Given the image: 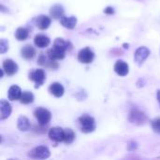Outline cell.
I'll return each mask as SVG.
<instances>
[{
  "label": "cell",
  "instance_id": "obj_15",
  "mask_svg": "<svg viewBox=\"0 0 160 160\" xmlns=\"http://www.w3.org/2000/svg\"><path fill=\"white\" fill-rule=\"evenodd\" d=\"M49 91L55 98H61L65 93V89H64L63 85L61 83H59V82L52 83L50 85V87H49Z\"/></svg>",
  "mask_w": 160,
  "mask_h": 160
},
{
  "label": "cell",
  "instance_id": "obj_24",
  "mask_svg": "<svg viewBox=\"0 0 160 160\" xmlns=\"http://www.w3.org/2000/svg\"><path fill=\"white\" fill-rule=\"evenodd\" d=\"M75 140V133L70 128L65 129V135H64V142L66 144H70Z\"/></svg>",
  "mask_w": 160,
  "mask_h": 160
},
{
  "label": "cell",
  "instance_id": "obj_5",
  "mask_svg": "<svg viewBox=\"0 0 160 160\" xmlns=\"http://www.w3.org/2000/svg\"><path fill=\"white\" fill-rule=\"evenodd\" d=\"M29 80L35 82V88H38L39 86H41L46 79V74L44 72L43 69H33L29 72Z\"/></svg>",
  "mask_w": 160,
  "mask_h": 160
},
{
  "label": "cell",
  "instance_id": "obj_1",
  "mask_svg": "<svg viewBox=\"0 0 160 160\" xmlns=\"http://www.w3.org/2000/svg\"><path fill=\"white\" fill-rule=\"evenodd\" d=\"M72 49V45L68 40H65L64 38H57L52 45V48L47 52V55L52 60H62L66 56L67 51H70Z\"/></svg>",
  "mask_w": 160,
  "mask_h": 160
},
{
  "label": "cell",
  "instance_id": "obj_16",
  "mask_svg": "<svg viewBox=\"0 0 160 160\" xmlns=\"http://www.w3.org/2000/svg\"><path fill=\"white\" fill-rule=\"evenodd\" d=\"M60 23L68 29H73L75 28L77 24V18L75 16H70V17H66L63 16L60 19Z\"/></svg>",
  "mask_w": 160,
  "mask_h": 160
},
{
  "label": "cell",
  "instance_id": "obj_17",
  "mask_svg": "<svg viewBox=\"0 0 160 160\" xmlns=\"http://www.w3.org/2000/svg\"><path fill=\"white\" fill-rule=\"evenodd\" d=\"M22 90L18 85H12L9 87L8 92V98L9 100L11 101H15L20 99L21 96H22Z\"/></svg>",
  "mask_w": 160,
  "mask_h": 160
},
{
  "label": "cell",
  "instance_id": "obj_18",
  "mask_svg": "<svg viewBox=\"0 0 160 160\" xmlns=\"http://www.w3.org/2000/svg\"><path fill=\"white\" fill-rule=\"evenodd\" d=\"M21 55L26 60H31L36 55V50L31 45H25L21 50Z\"/></svg>",
  "mask_w": 160,
  "mask_h": 160
},
{
  "label": "cell",
  "instance_id": "obj_22",
  "mask_svg": "<svg viewBox=\"0 0 160 160\" xmlns=\"http://www.w3.org/2000/svg\"><path fill=\"white\" fill-rule=\"evenodd\" d=\"M20 101H21V103H22L24 105L30 104L34 101V95L29 91H24L22 93V96L20 98Z\"/></svg>",
  "mask_w": 160,
  "mask_h": 160
},
{
  "label": "cell",
  "instance_id": "obj_19",
  "mask_svg": "<svg viewBox=\"0 0 160 160\" xmlns=\"http://www.w3.org/2000/svg\"><path fill=\"white\" fill-rule=\"evenodd\" d=\"M50 38L44 35H37L34 38V43L38 48H45L50 44Z\"/></svg>",
  "mask_w": 160,
  "mask_h": 160
},
{
  "label": "cell",
  "instance_id": "obj_9",
  "mask_svg": "<svg viewBox=\"0 0 160 160\" xmlns=\"http://www.w3.org/2000/svg\"><path fill=\"white\" fill-rule=\"evenodd\" d=\"M146 115L138 110H133L129 114V121L136 125H143L146 122Z\"/></svg>",
  "mask_w": 160,
  "mask_h": 160
},
{
  "label": "cell",
  "instance_id": "obj_11",
  "mask_svg": "<svg viewBox=\"0 0 160 160\" xmlns=\"http://www.w3.org/2000/svg\"><path fill=\"white\" fill-rule=\"evenodd\" d=\"M3 69L8 76H13L18 71V65L11 59H6L3 62Z\"/></svg>",
  "mask_w": 160,
  "mask_h": 160
},
{
  "label": "cell",
  "instance_id": "obj_2",
  "mask_svg": "<svg viewBox=\"0 0 160 160\" xmlns=\"http://www.w3.org/2000/svg\"><path fill=\"white\" fill-rule=\"evenodd\" d=\"M79 124L81 130L83 133H91L96 129V121L90 115H82L79 118Z\"/></svg>",
  "mask_w": 160,
  "mask_h": 160
},
{
  "label": "cell",
  "instance_id": "obj_4",
  "mask_svg": "<svg viewBox=\"0 0 160 160\" xmlns=\"http://www.w3.org/2000/svg\"><path fill=\"white\" fill-rule=\"evenodd\" d=\"M28 156L31 158H35V159H46L51 156V153L47 146L40 145L31 150Z\"/></svg>",
  "mask_w": 160,
  "mask_h": 160
},
{
  "label": "cell",
  "instance_id": "obj_7",
  "mask_svg": "<svg viewBox=\"0 0 160 160\" xmlns=\"http://www.w3.org/2000/svg\"><path fill=\"white\" fill-rule=\"evenodd\" d=\"M150 55V51L148 48L146 47H140L137 49V51L135 52L134 54V60L138 65H142L144 63V61L148 58V56Z\"/></svg>",
  "mask_w": 160,
  "mask_h": 160
},
{
  "label": "cell",
  "instance_id": "obj_26",
  "mask_svg": "<svg viewBox=\"0 0 160 160\" xmlns=\"http://www.w3.org/2000/svg\"><path fill=\"white\" fill-rule=\"evenodd\" d=\"M8 50V43L6 39H1L0 40V52L4 53Z\"/></svg>",
  "mask_w": 160,
  "mask_h": 160
},
{
  "label": "cell",
  "instance_id": "obj_10",
  "mask_svg": "<svg viewBox=\"0 0 160 160\" xmlns=\"http://www.w3.org/2000/svg\"><path fill=\"white\" fill-rule=\"evenodd\" d=\"M38 64L42 66V67H45V68H52V69H56L58 68V64L55 62V60H52L51 59L48 55L45 56L43 53H41L38 59Z\"/></svg>",
  "mask_w": 160,
  "mask_h": 160
},
{
  "label": "cell",
  "instance_id": "obj_13",
  "mask_svg": "<svg viewBox=\"0 0 160 160\" xmlns=\"http://www.w3.org/2000/svg\"><path fill=\"white\" fill-rule=\"evenodd\" d=\"M11 113V106L10 104L7 101L2 99L0 101V119L5 120L7 119Z\"/></svg>",
  "mask_w": 160,
  "mask_h": 160
},
{
  "label": "cell",
  "instance_id": "obj_27",
  "mask_svg": "<svg viewBox=\"0 0 160 160\" xmlns=\"http://www.w3.org/2000/svg\"><path fill=\"white\" fill-rule=\"evenodd\" d=\"M104 12H105L106 14H113V13H114V9H113L112 7H108V8H106L104 9Z\"/></svg>",
  "mask_w": 160,
  "mask_h": 160
},
{
  "label": "cell",
  "instance_id": "obj_23",
  "mask_svg": "<svg viewBox=\"0 0 160 160\" xmlns=\"http://www.w3.org/2000/svg\"><path fill=\"white\" fill-rule=\"evenodd\" d=\"M28 35H29V31L24 27H19L15 32V38L20 41L26 39L28 38Z\"/></svg>",
  "mask_w": 160,
  "mask_h": 160
},
{
  "label": "cell",
  "instance_id": "obj_12",
  "mask_svg": "<svg viewBox=\"0 0 160 160\" xmlns=\"http://www.w3.org/2000/svg\"><path fill=\"white\" fill-rule=\"evenodd\" d=\"M114 71L119 76H126V75H128V73L129 71V67L125 61L118 60L114 65Z\"/></svg>",
  "mask_w": 160,
  "mask_h": 160
},
{
  "label": "cell",
  "instance_id": "obj_6",
  "mask_svg": "<svg viewBox=\"0 0 160 160\" xmlns=\"http://www.w3.org/2000/svg\"><path fill=\"white\" fill-rule=\"evenodd\" d=\"M94 57H95V54H94L93 51L88 47L81 50L78 53V60L82 64L92 63L94 60Z\"/></svg>",
  "mask_w": 160,
  "mask_h": 160
},
{
  "label": "cell",
  "instance_id": "obj_8",
  "mask_svg": "<svg viewBox=\"0 0 160 160\" xmlns=\"http://www.w3.org/2000/svg\"><path fill=\"white\" fill-rule=\"evenodd\" d=\"M64 135H65V129L58 127L52 128L49 131V138L55 142H64Z\"/></svg>",
  "mask_w": 160,
  "mask_h": 160
},
{
  "label": "cell",
  "instance_id": "obj_28",
  "mask_svg": "<svg viewBox=\"0 0 160 160\" xmlns=\"http://www.w3.org/2000/svg\"><path fill=\"white\" fill-rule=\"evenodd\" d=\"M157 98H158V101L160 105V90H158V92H157Z\"/></svg>",
  "mask_w": 160,
  "mask_h": 160
},
{
  "label": "cell",
  "instance_id": "obj_20",
  "mask_svg": "<svg viewBox=\"0 0 160 160\" xmlns=\"http://www.w3.org/2000/svg\"><path fill=\"white\" fill-rule=\"evenodd\" d=\"M50 15L53 19H61L64 16V8L61 5H54L50 9Z\"/></svg>",
  "mask_w": 160,
  "mask_h": 160
},
{
  "label": "cell",
  "instance_id": "obj_14",
  "mask_svg": "<svg viewBox=\"0 0 160 160\" xmlns=\"http://www.w3.org/2000/svg\"><path fill=\"white\" fill-rule=\"evenodd\" d=\"M36 25L40 30H46L51 25V18L46 15H40L37 17Z\"/></svg>",
  "mask_w": 160,
  "mask_h": 160
},
{
  "label": "cell",
  "instance_id": "obj_21",
  "mask_svg": "<svg viewBox=\"0 0 160 160\" xmlns=\"http://www.w3.org/2000/svg\"><path fill=\"white\" fill-rule=\"evenodd\" d=\"M17 127L21 131H27L31 128L30 121L25 116H20L17 121Z\"/></svg>",
  "mask_w": 160,
  "mask_h": 160
},
{
  "label": "cell",
  "instance_id": "obj_25",
  "mask_svg": "<svg viewBox=\"0 0 160 160\" xmlns=\"http://www.w3.org/2000/svg\"><path fill=\"white\" fill-rule=\"evenodd\" d=\"M152 128L156 133L160 134V118H156L152 121Z\"/></svg>",
  "mask_w": 160,
  "mask_h": 160
},
{
  "label": "cell",
  "instance_id": "obj_3",
  "mask_svg": "<svg viewBox=\"0 0 160 160\" xmlns=\"http://www.w3.org/2000/svg\"><path fill=\"white\" fill-rule=\"evenodd\" d=\"M34 116L38 120L39 126H47L52 119L51 112L42 107H38L34 111Z\"/></svg>",
  "mask_w": 160,
  "mask_h": 160
}]
</instances>
